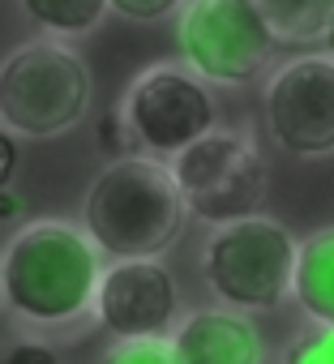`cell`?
I'll list each match as a JSON object with an SVG mask.
<instances>
[{
    "mask_svg": "<svg viewBox=\"0 0 334 364\" xmlns=\"http://www.w3.org/2000/svg\"><path fill=\"white\" fill-rule=\"evenodd\" d=\"M99 274V249L77 223L35 219L0 253V300L31 326H69L90 313Z\"/></svg>",
    "mask_w": 334,
    "mask_h": 364,
    "instance_id": "1",
    "label": "cell"
},
{
    "mask_svg": "<svg viewBox=\"0 0 334 364\" xmlns=\"http://www.w3.org/2000/svg\"><path fill=\"white\" fill-rule=\"evenodd\" d=\"M86 236L112 262L163 257L185 228V206L167 163L150 154L112 159L82 206Z\"/></svg>",
    "mask_w": 334,
    "mask_h": 364,
    "instance_id": "2",
    "label": "cell"
},
{
    "mask_svg": "<svg viewBox=\"0 0 334 364\" xmlns=\"http://www.w3.org/2000/svg\"><path fill=\"white\" fill-rule=\"evenodd\" d=\"M86 60L52 39L26 43L0 65V124L18 137H56L86 116Z\"/></svg>",
    "mask_w": 334,
    "mask_h": 364,
    "instance_id": "3",
    "label": "cell"
},
{
    "mask_svg": "<svg viewBox=\"0 0 334 364\" xmlns=\"http://www.w3.org/2000/svg\"><path fill=\"white\" fill-rule=\"evenodd\" d=\"M296 240L279 219L249 215L215 228L202 253L206 287L227 309H274L291 291Z\"/></svg>",
    "mask_w": 334,
    "mask_h": 364,
    "instance_id": "4",
    "label": "cell"
},
{
    "mask_svg": "<svg viewBox=\"0 0 334 364\" xmlns=\"http://www.w3.org/2000/svg\"><path fill=\"white\" fill-rule=\"evenodd\" d=\"M167 171L176 180L185 215H193L210 228L249 219L266 202L262 154L240 133H227V129H210L206 137H198L181 154H172Z\"/></svg>",
    "mask_w": 334,
    "mask_h": 364,
    "instance_id": "5",
    "label": "cell"
},
{
    "mask_svg": "<svg viewBox=\"0 0 334 364\" xmlns=\"http://www.w3.org/2000/svg\"><path fill=\"white\" fill-rule=\"evenodd\" d=\"M181 52L206 82L244 86L279 52L257 0H185Z\"/></svg>",
    "mask_w": 334,
    "mask_h": 364,
    "instance_id": "6",
    "label": "cell"
},
{
    "mask_svg": "<svg viewBox=\"0 0 334 364\" xmlns=\"http://www.w3.org/2000/svg\"><path fill=\"white\" fill-rule=\"evenodd\" d=\"M120 116L133 141L158 159V154H181L185 146L206 137L219 112L198 73L176 69V65H150L124 90Z\"/></svg>",
    "mask_w": 334,
    "mask_h": 364,
    "instance_id": "7",
    "label": "cell"
},
{
    "mask_svg": "<svg viewBox=\"0 0 334 364\" xmlns=\"http://www.w3.org/2000/svg\"><path fill=\"white\" fill-rule=\"evenodd\" d=\"M266 124L274 141L300 159L334 154V60L304 52L266 82Z\"/></svg>",
    "mask_w": 334,
    "mask_h": 364,
    "instance_id": "8",
    "label": "cell"
},
{
    "mask_svg": "<svg viewBox=\"0 0 334 364\" xmlns=\"http://www.w3.org/2000/svg\"><path fill=\"white\" fill-rule=\"evenodd\" d=\"M176 309H181V291L176 279L158 257H137V262H112L99 274L90 313L95 321L120 338H167L176 326Z\"/></svg>",
    "mask_w": 334,
    "mask_h": 364,
    "instance_id": "9",
    "label": "cell"
},
{
    "mask_svg": "<svg viewBox=\"0 0 334 364\" xmlns=\"http://www.w3.org/2000/svg\"><path fill=\"white\" fill-rule=\"evenodd\" d=\"M176 364H262L257 330L232 309H198L167 334Z\"/></svg>",
    "mask_w": 334,
    "mask_h": 364,
    "instance_id": "10",
    "label": "cell"
},
{
    "mask_svg": "<svg viewBox=\"0 0 334 364\" xmlns=\"http://www.w3.org/2000/svg\"><path fill=\"white\" fill-rule=\"evenodd\" d=\"M313 326H334V228H317L296 240L291 291Z\"/></svg>",
    "mask_w": 334,
    "mask_h": 364,
    "instance_id": "11",
    "label": "cell"
},
{
    "mask_svg": "<svg viewBox=\"0 0 334 364\" xmlns=\"http://www.w3.org/2000/svg\"><path fill=\"white\" fill-rule=\"evenodd\" d=\"M257 9L279 48L283 43L308 48L325 35V26L334 18V0H257Z\"/></svg>",
    "mask_w": 334,
    "mask_h": 364,
    "instance_id": "12",
    "label": "cell"
},
{
    "mask_svg": "<svg viewBox=\"0 0 334 364\" xmlns=\"http://www.w3.org/2000/svg\"><path fill=\"white\" fill-rule=\"evenodd\" d=\"M22 14L48 35H86L103 22L107 0H22Z\"/></svg>",
    "mask_w": 334,
    "mask_h": 364,
    "instance_id": "13",
    "label": "cell"
},
{
    "mask_svg": "<svg viewBox=\"0 0 334 364\" xmlns=\"http://www.w3.org/2000/svg\"><path fill=\"white\" fill-rule=\"evenodd\" d=\"M283 364H334V326H308V330H300L287 343Z\"/></svg>",
    "mask_w": 334,
    "mask_h": 364,
    "instance_id": "14",
    "label": "cell"
},
{
    "mask_svg": "<svg viewBox=\"0 0 334 364\" xmlns=\"http://www.w3.org/2000/svg\"><path fill=\"white\" fill-rule=\"evenodd\" d=\"M99 364H176L167 338H133V343H116L103 351Z\"/></svg>",
    "mask_w": 334,
    "mask_h": 364,
    "instance_id": "15",
    "label": "cell"
},
{
    "mask_svg": "<svg viewBox=\"0 0 334 364\" xmlns=\"http://www.w3.org/2000/svg\"><path fill=\"white\" fill-rule=\"evenodd\" d=\"M185 5V0H107V9L133 18V22H158L167 14H176Z\"/></svg>",
    "mask_w": 334,
    "mask_h": 364,
    "instance_id": "16",
    "label": "cell"
},
{
    "mask_svg": "<svg viewBox=\"0 0 334 364\" xmlns=\"http://www.w3.org/2000/svg\"><path fill=\"white\" fill-rule=\"evenodd\" d=\"M99 146L112 154V159H124L137 141H133V133H129V124H124V116L120 112H107L103 120H99Z\"/></svg>",
    "mask_w": 334,
    "mask_h": 364,
    "instance_id": "17",
    "label": "cell"
},
{
    "mask_svg": "<svg viewBox=\"0 0 334 364\" xmlns=\"http://www.w3.org/2000/svg\"><path fill=\"white\" fill-rule=\"evenodd\" d=\"M0 364H60V351L39 343V338H22V343L0 351Z\"/></svg>",
    "mask_w": 334,
    "mask_h": 364,
    "instance_id": "18",
    "label": "cell"
},
{
    "mask_svg": "<svg viewBox=\"0 0 334 364\" xmlns=\"http://www.w3.org/2000/svg\"><path fill=\"white\" fill-rule=\"evenodd\" d=\"M14 171H18V137L0 124V189L14 185Z\"/></svg>",
    "mask_w": 334,
    "mask_h": 364,
    "instance_id": "19",
    "label": "cell"
},
{
    "mask_svg": "<svg viewBox=\"0 0 334 364\" xmlns=\"http://www.w3.org/2000/svg\"><path fill=\"white\" fill-rule=\"evenodd\" d=\"M18 210H22L18 193H9V189H0V223H5V219H18Z\"/></svg>",
    "mask_w": 334,
    "mask_h": 364,
    "instance_id": "20",
    "label": "cell"
},
{
    "mask_svg": "<svg viewBox=\"0 0 334 364\" xmlns=\"http://www.w3.org/2000/svg\"><path fill=\"white\" fill-rule=\"evenodd\" d=\"M321 39H325V56L334 60V18H330V26H325V35H321Z\"/></svg>",
    "mask_w": 334,
    "mask_h": 364,
    "instance_id": "21",
    "label": "cell"
}]
</instances>
